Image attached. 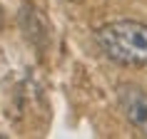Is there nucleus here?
<instances>
[{"mask_svg":"<svg viewBox=\"0 0 147 139\" xmlns=\"http://www.w3.org/2000/svg\"><path fill=\"white\" fill-rule=\"evenodd\" d=\"M95 40L105 55L125 67H147V23L115 20L102 25Z\"/></svg>","mask_w":147,"mask_h":139,"instance_id":"1","label":"nucleus"},{"mask_svg":"<svg viewBox=\"0 0 147 139\" xmlns=\"http://www.w3.org/2000/svg\"><path fill=\"white\" fill-rule=\"evenodd\" d=\"M117 100H120V109L125 119L147 137V92L137 85H120Z\"/></svg>","mask_w":147,"mask_h":139,"instance_id":"2","label":"nucleus"},{"mask_svg":"<svg viewBox=\"0 0 147 139\" xmlns=\"http://www.w3.org/2000/svg\"><path fill=\"white\" fill-rule=\"evenodd\" d=\"M0 25H3V13H0Z\"/></svg>","mask_w":147,"mask_h":139,"instance_id":"3","label":"nucleus"}]
</instances>
